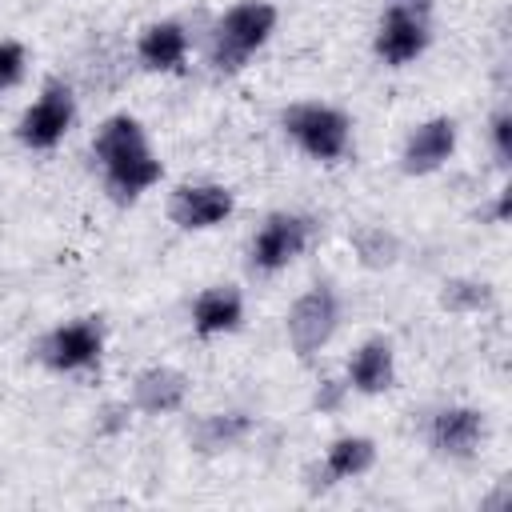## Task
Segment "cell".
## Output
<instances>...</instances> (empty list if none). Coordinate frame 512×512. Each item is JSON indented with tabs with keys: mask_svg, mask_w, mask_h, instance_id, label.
Here are the masks:
<instances>
[{
	"mask_svg": "<svg viewBox=\"0 0 512 512\" xmlns=\"http://www.w3.org/2000/svg\"><path fill=\"white\" fill-rule=\"evenodd\" d=\"M92 156L100 160L104 184L116 200H136L144 188L160 180V160L148 148L144 128L132 116H108L92 136Z\"/></svg>",
	"mask_w": 512,
	"mask_h": 512,
	"instance_id": "6da1fadb",
	"label": "cell"
},
{
	"mask_svg": "<svg viewBox=\"0 0 512 512\" xmlns=\"http://www.w3.org/2000/svg\"><path fill=\"white\" fill-rule=\"evenodd\" d=\"M276 28V8L264 0H244L232 4L216 28H212V64L220 72H236Z\"/></svg>",
	"mask_w": 512,
	"mask_h": 512,
	"instance_id": "7a4b0ae2",
	"label": "cell"
},
{
	"mask_svg": "<svg viewBox=\"0 0 512 512\" xmlns=\"http://www.w3.org/2000/svg\"><path fill=\"white\" fill-rule=\"evenodd\" d=\"M340 324V300L328 284L308 288L292 308H288V344L300 360H312L336 332Z\"/></svg>",
	"mask_w": 512,
	"mask_h": 512,
	"instance_id": "3957f363",
	"label": "cell"
},
{
	"mask_svg": "<svg viewBox=\"0 0 512 512\" xmlns=\"http://www.w3.org/2000/svg\"><path fill=\"white\" fill-rule=\"evenodd\" d=\"M284 132L316 160H340L348 152V116L328 104H296L284 112Z\"/></svg>",
	"mask_w": 512,
	"mask_h": 512,
	"instance_id": "277c9868",
	"label": "cell"
},
{
	"mask_svg": "<svg viewBox=\"0 0 512 512\" xmlns=\"http://www.w3.org/2000/svg\"><path fill=\"white\" fill-rule=\"evenodd\" d=\"M72 116H76V100H72L68 84L48 80L44 92L36 96V104L20 116L16 136H20V144H28V148H36V152L56 148V144L64 140V132L72 128Z\"/></svg>",
	"mask_w": 512,
	"mask_h": 512,
	"instance_id": "5b68a950",
	"label": "cell"
},
{
	"mask_svg": "<svg viewBox=\"0 0 512 512\" xmlns=\"http://www.w3.org/2000/svg\"><path fill=\"white\" fill-rule=\"evenodd\" d=\"M312 236V220L308 216H296V212H276L264 220V228L256 232L252 240V252H248V264L256 272H280L284 264H292L304 244Z\"/></svg>",
	"mask_w": 512,
	"mask_h": 512,
	"instance_id": "8992f818",
	"label": "cell"
},
{
	"mask_svg": "<svg viewBox=\"0 0 512 512\" xmlns=\"http://www.w3.org/2000/svg\"><path fill=\"white\" fill-rule=\"evenodd\" d=\"M100 348H104L100 324L96 320H72V324H64V328L44 336L40 360L52 372H84V368L100 364Z\"/></svg>",
	"mask_w": 512,
	"mask_h": 512,
	"instance_id": "52a82bcc",
	"label": "cell"
},
{
	"mask_svg": "<svg viewBox=\"0 0 512 512\" xmlns=\"http://www.w3.org/2000/svg\"><path fill=\"white\" fill-rule=\"evenodd\" d=\"M424 44H428L424 12H412V8H388L384 12L380 32H376V56L384 64H408L424 52Z\"/></svg>",
	"mask_w": 512,
	"mask_h": 512,
	"instance_id": "ba28073f",
	"label": "cell"
},
{
	"mask_svg": "<svg viewBox=\"0 0 512 512\" xmlns=\"http://www.w3.org/2000/svg\"><path fill=\"white\" fill-rule=\"evenodd\" d=\"M228 212H232V192L220 184H184L172 192V204H168V216L188 232L216 228Z\"/></svg>",
	"mask_w": 512,
	"mask_h": 512,
	"instance_id": "9c48e42d",
	"label": "cell"
},
{
	"mask_svg": "<svg viewBox=\"0 0 512 512\" xmlns=\"http://www.w3.org/2000/svg\"><path fill=\"white\" fill-rule=\"evenodd\" d=\"M452 148H456V124L448 116H432V120H424L408 136L404 156H400L404 160V172L408 176H428V172H436L452 156Z\"/></svg>",
	"mask_w": 512,
	"mask_h": 512,
	"instance_id": "30bf717a",
	"label": "cell"
},
{
	"mask_svg": "<svg viewBox=\"0 0 512 512\" xmlns=\"http://www.w3.org/2000/svg\"><path fill=\"white\" fill-rule=\"evenodd\" d=\"M484 440V416L476 408H444L432 420V448L440 456L464 460L476 452V444Z\"/></svg>",
	"mask_w": 512,
	"mask_h": 512,
	"instance_id": "8fae6325",
	"label": "cell"
},
{
	"mask_svg": "<svg viewBox=\"0 0 512 512\" xmlns=\"http://www.w3.org/2000/svg\"><path fill=\"white\" fill-rule=\"evenodd\" d=\"M184 396H188V380H184V372L164 368V364L144 368V372L136 376V384H132V404H136L140 412H152V416H160V412H176V408L184 404Z\"/></svg>",
	"mask_w": 512,
	"mask_h": 512,
	"instance_id": "7c38bea8",
	"label": "cell"
},
{
	"mask_svg": "<svg viewBox=\"0 0 512 512\" xmlns=\"http://www.w3.org/2000/svg\"><path fill=\"white\" fill-rule=\"evenodd\" d=\"M392 376H396V368H392V344L384 336L364 340L352 352V360H348V384L356 392H364V396L388 392L392 388Z\"/></svg>",
	"mask_w": 512,
	"mask_h": 512,
	"instance_id": "4fadbf2b",
	"label": "cell"
},
{
	"mask_svg": "<svg viewBox=\"0 0 512 512\" xmlns=\"http://www.w3.org/2000/svg\"><path fill=\"white\" fill-rule=\"evenodd\" d=\"M136 56L152 72H176L184 64V56H188V32L176 20L148 24L144 36H140V44H136Z\"/></svg>",
	"mask_w": 512,
	"mask_h": 512,
	"instance_id": "5bb4252c",
	"label": "cell"
},
{
	"mask_svg": "<svg viewBox=\"0 0 512 512\" xmlns=\"http://www.w3.org/2000/svg\"><path fill=\"white\" fill-rule=\"evenodd\" d=\"M244 316V300L236 288L220 284V288H204L192 304V328L200 336H220V332H232Z\"/></svg>",
	"mask_w": 512,
	"mask_h": 512,
	"instance_id": "9a60e30c",
	"label": "cell"
},
{
	"mask_svg": "<svg viewBox=\"0 0 512 512\" xmlns=\"http://www.w3.org/2000/svg\"><path fill=\"white\" fill-rule=\"evenodd\" d=\"M248 432H252V420L244 412H216L192 428V448L196 452H224V448H236Z\"/></svg>",
	"mask_w": 512,
	"mask_h": 512,
	"instance_id": "2e32d148",
	"label": "cell"
},
{
	"mask_svg": "<svg viewBox=\"0 0 512 512\" xmlns=\"http://www.w3.org/2000/svg\"><path fill=\"white\" fill-rule=\"evenodd\" d=\"M372 460H376V444L368 436H340L324 456V476H328V484L332 480H348V476L368 472Z\"/></svg>",
	"mask_w": 512,
	"mask_h": 512,
	"instance_id": "e0dca14e",
	"label": "cell"
},
{
	"mask_svg": "<svg viewBox=\"0 0 512 512\" xmlns=\"http://www.w3.org/2000/svg\"><path fill=\"white\" fill-rule=\"evenodd\" d=\"M352 248H356V256H360L364 268H388V264L396 260V252H400L396 236L384 232V228H376V224L356 228V232H352Z\"/></svg>",
	"mask_w": 512,
	"mask_h": 512,
	"instance_id": "ac0fdd59",
	"label": "cell"
},
{
	"mask_svg": "<svg viewBox=\"0 0 512 512\" xmlns=\"http://www.w3.org/2000/svg\"><path fill=\"white\" fill-rule=\"evenodd\" d=\"M440 304L448 312H480V308L492 304V288L480 284V280H444Z\"/></svg>",
	"mask_w": 512,
	"mask_h": 512,
	"instance_id": "d6986e66",
	"label": "cell"
},
{
	"mask_svg": "<svg viewBox=\"0 0 512 512\" xmlns=\"http://www.w3.org/2000/svg\"><path fill=\"white\" fill-rule=\"evenodd\" d=\"M24 76V48L16 40H0V88H12Z\"/></svg>",
	"mask_w": 512,
	"mask_h": 512,
	"instance_id": "ffe728a7",
	"label": "cell"
},
{
	"mask_svg": "<svg viewBox=\"0 0 512 512\" xmlns=\"http://www.w3.org/2000/svg\"><path fill=\"white\" fill-rule=\"evenodd\" d=\"M492 148H496L500 164L512 160V112H496L492 116Z\"/></svg>",
	"mask_w": 512,
	"mask_h": 512,
	"instance_id": "44dd1931",
	"label": "cell"
},
{
	"mask_svg": "<svg viewBox=\"0 0 512 512\" xmlns=\"http://www.w3.org/2000/svg\"><path fill=\"white\" fill-rule=\"evenodd\" d=\"M344 388H348V384H340V380H320V388H316V408H320V412H336V408L344 404Z\"/></svg>",
	"mask_w": 512,
	"mask_h": 512,
	"instance_id": "7402d4cb",
	"label": "cell"
},
{
	"mask_svg": "<svg viewBox=\"0 0 512 512\" xmlns=\"http://www.w3.org/2000/svg\"><path fill=\"white\" fill-rule=\"evenodd\" d=\"M100 416H104V420H100L104 432H120V428L128 424V404H108Z\"/></svg>",
	"mask_w": 512,
	"mask_h": 512,
	"instance_id": "603a6c76",
	"label": "cell"
},
{
	"mask_svg": "<svg viewBox=\"0 0 512 512\" xmlns=\"http://www.w3.org/2000/svg\"><path fill=\"white\" fill-rule=\"evenodd\" d=\"M508 208H512V192L504 188L500 200H496V208H492V216H496V220H508Z\"/></svg>",
	"mask_w": 512,
	"mask_h": 512,
	"instance_id": "cb8c5ba5",
	"label": "cell"
},
{
	"mask_svg": "<svg viewBox=\"0 0 512 512\" xmlns=\"http://www.w3.org/2000/svg\"><path fill=\"white\" fill-rule=\"evenodd\" d=\"M388 8H412V12H428V0H388Z\"/></svg>",
	"mask_w": 512,
	"mask_h": 512,
	"instance_id": "d4e9b609",
	"label": "cell"
}]
</instances>
